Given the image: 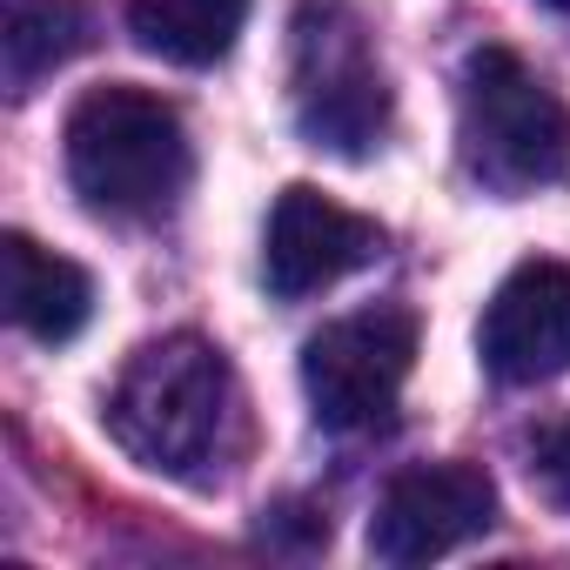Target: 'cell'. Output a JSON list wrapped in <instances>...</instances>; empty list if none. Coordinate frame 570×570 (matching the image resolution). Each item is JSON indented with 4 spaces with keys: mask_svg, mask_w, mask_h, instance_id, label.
I'll return each instance as SVG.
<instances>
[{
    "mask_svg": "<svg viewBox=\"0 0 570 570\" xmlns=\"http://www.w3.org/2000/svg\"><path fill=\"white\" fill-rule=\"evenodd\" d=\"M108 436L161 476H202L222 456L235 416V376L208 336H161L135 350L121 383L108 390Z\"/></svg>",
    "mask_w": 570,
    "mask_h": 570,
    "instance_id": "obj_1",
    "label": "cell"
},
{
    "mask_svg": "<svg viewBox=\"0 0 570 570\" xmlns=\"http://www.w3.org/2000/svg\"><path fill=\"white\" fill-rule=\"evenodd\" d=\"M61 141H68V181L95 215H128V222L161 215L175 208L195 168L181 115L128 81L81 95Z\"/></svg>",
    "mask_w": 570,
    "mask_h": 570,
    "instance_id": "obj_2",
    "label": "cell"
},
{
    "mask_svg": "<svg viewBox=\"0 0 570 570\" xmlns=\"http://www.w3.org/2000/svg\"><path fill=\"white\" fill-rule=\"evenodd\" d=\"M463 168L497 195H530L570 175V108L510 48H476L456 95Z\"/></svg>",
    "mask_w": 570,
    "mask_h": 570,
    "instance_id": "obj_3",
    "label": "cell"
},
{
    "mask_svg": "<svg viewBox=\"0 0 570 570\" xmlns=\"http://www.w3.org/2000/svg\"><path fill=\"white\" fill-rule=\"evenodd\" d=\"M296 128L309 135V148H330L350 161H363L390 128L383 68L356 14L336 8V0H323L296 21Z\"/></svg>",
    "mask_w": 570,
    "mask_h": 570,
    "instance_id": "obj_4",
    "label": "cell"
},
{
    "mask_svg": "<svg viewBox=\"0 0 570 570\" xmlns=\"http://www.w3.org/2000/svg\"><path fill=\"white\" fill-rule=\"evenodd\" d=\"M416 363V316L410 309H363L309 336L303 390L323 430H376L390 423Z\"/></svg>",
    "mask_w": 570,
    "mask_h": 570,
    "instance_id": "obj_5",
    "label": "cell"
},
{
    "mask_svg": "<svg viewBox=\"0 0 570 570\" xmlns=\"http://www.w3.org/2000/svg\"><path fill=\"white\" fill-rule=\"evenodd\" d=\"M490 523H497V483L476 463H423V470H403L376 497L370 557L416 570V563H436V557L476 543Z\"/></svg>",
    "mask_w": 570,
    "mask_h": 570,
    "instance_id": "obj_6",
    "label": "cell"
},
{
    "mask_svg": "<svg viewBox=\"0 0 570 570\" xmlns=\"http://www.w3.org/2000/svg\"><path fill=\"white\" fill-rule=\"evenodd\" d=\"M376 255H383V228L370 215H350L343 202H330L309 181L275 195L268 235H262V282L275 303H303L316 289H336L343 275L370 268Z\"/></svg>",
    "mask_w": 570,
    "mask_h": 570,
    "instance_id": "obj_7",
    "label": "cell"
},
{
    "mask_svg": "<svg viewBox=\"0 0 570 570\" xmlns=\"http://www.w3.org/2000/svg\"><path fill=\"white\" fill-rule=\"evenodd\" d=\"M483 370L497 383H550L570 370V268L563 262H517L476 330Z\"/></svg>",
    "mask_w": 570,
    "mask_h": 570,
    "instance_id": "obj_8",
    "label": "cell"
},
{
    "mask_svg": "<svg viewBox=\"0 0 570 570\" xmlns=\"http://www.w3.org/2000/svg\"><path fill=\"white\" fill-rule=\"evenodd\" d=\"M0 296H8L14 330H28L35 343H75L95 309V282L81 262L41 248L28 235H8L0 242Z\"/></svg>",
    "mask_w": 570,
    "mask_h": 570,
    "instance_id": "obj_9",
    "label": "cell"
},
{
    "mask_svg": "<svg viewBox=\"0 0 570 570\" xmlns=\"http://www.w3.org/2000/svg\"><path fill=\"white\" fill-rule=\"evenodd\" d=\"M248 21V0H128V28L175 68H215Z\"/></svg>",
    "mask_w": 570,
    "mask_h": 570,
    "instance_id": "obj_10",
    "label": "cell"
},
{
    "mask_svg": "<svg viewBox=\"0 0 570 570\" xmlns=\"http://www.w3.org/2000/svg\"><path fill=\"white\" fill-rule=\"evenodd\" d=\"M95 35L88 0H14L8 35H0V68H8L14 95H35V81H48L55 68H68Z\"/></svg>",
    "mask_w": 570,
    "mask_h": 570,
    "instance_id": "obj_11",
    "label": "cell"
},
{
    "mask_svg": "<svg viewBox=\"0 0 570 570\" xmlns=\"http://www.w3.org/2000/svg\"><path fill=\"white\" fill-rule=\"evenodd\" d=\"M537 483H543V497H550L557 510H570V423H557V430L543 436V450H537Z\"/></svg>",
    "mask_w": 570,
    "mask_h": 570,
    "instance_id": "obj_12",
    "label": "cell"
},
{
    "mask_svg": "<svg viewBox=\"0 0 570 570\" xmlns=\"http://www.w3.org/2000/svg\"><path fill=\"white\" fill-rule=\"evenodd\" d=\"M543 8H563V14H570V0H543Z\"/></svg>",
    "mask_w": 570,
    "mask_h": 570,
    "instance_id": "obj_13",
    "label": "cell"
}]
</instances>
